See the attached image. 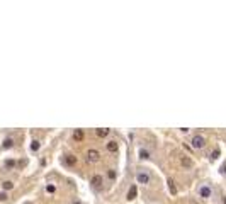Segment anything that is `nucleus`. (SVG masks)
Instances as JSON below:
<instances>
[{
	"instance_id": "aec40b11",
	"label": "nucleus",
	"mask_w": 226,
	"mask_h": 204,
	"mask_svg": "<svg viewBox=\"0 0 226 204\" xmlns=\"http://www.w3.org/2000/svg\"><path fill=\"white\" fill-rule=\"evenodd\" d=\"M219 172H221V175H224V177H226V162H224V163H223V165H221V169H219Z\"/></svg>"
},
{
	"instance_id": "423d86ee",
	"label": "nucleus",
	"mask_w": 226,
	"mask_h": 204,
	"mask_svg": "<svg viewBox=\"0 0 226 204\" xmlns=\"http://www.w3.org/2000/svg\"><path fill=\"white\" fill-rule=\"evenodd\" d=\"M99 160H100V153H99L97 150H94V148L87 150V162H90V163H97Z\"/></svg>"
},
{
	"instance_id": "412c9836",
	"label": "nucleus",
	"mask_w": 226,
	"mask_h": 204,
	"mask_svg": "<svg viewBox=\"0 0 226 204\" xmlns=\"http://www.w3.org/2000/svg\"><path fill=\"white\" fill-rule=\"evenodd\" d=\"M0 201H7V192H0Z\"/></svg>"
},
{
	"instance_id": "a211bd4d",
	"label": "nucleus",
	"mask_w": 226,
	"mask_h": 204,
	"mask_svg": "<svg viewBox=\"0 0 226 204\" xmlns=\"http://www.w3.org/2000/svg\"><path fill=\"white\" fill-rule=\"evenodd\" d=\"M46 192H48V194L56 192V186H55V184H48V186H46Z\"/></svg>"
},
{
	"instance_id": "ddd939ff",
	"label": "nucleus",
	"mask_w": 226,
	"mask_h": 204,
	"mask_svg": "<svg viewBox=\"0 0 226 204\" xmlns=\"http://www.w3.org/2000/svg\"><path fill=\"white\" fill-rule=\"evenodd\" d=\"M0 186H2V191H4V192L12 191V189H14V182H12V180H4Z\"/></svg>"
},
{
	"instance_id": "f257e3e1",
	"label": "nucleus",
	"mask_w": 226,
	"mask_h": 204,
	"mask_svg": "<svg viewBox=\"0 0 226 204\" xmlns=\"http://www.w3.org/2000/svg\"><path fill=\"white\" fill-rule=\"evenodd\" d=\"M189 143H191V146L194 148V150H204L206 143H207V138H206L202 133H196V135L191 136Z\"/></svg>"
},
{
	"instance_id": "9b49d317",
	"label": "nucleus",
	"mask_w": 226,
	"mask_h": 204,
	"mask_svg": "<svg viewBox=\"0 0 226 204\" xmlns=\"http://www.w3.org/2000/svg\"><path fill=\"white\" fill-rule=\"evenodd\" d=\"M109 133H111V129H107V128H97V129H95V135H97L99 138H107Z\"/></svg>"
},
{
	"instance_id": "6ab92c4d",
	"label": "nucleus",
	"mask_w": 226,
	"mask_h": 204,
	"mask_svg": "<svg viewBox=\"0 0 226 204\" xmlns=\"http://www.w3.org/2000/svg\"><path fill=\"white\" fill-rule=\"evenodd\" d=\"M218 156H219V148H216V150H214V152L209 155V158H211V160H216Z\"/></svg>"
},
{
	"instance_id": "1a4fd4ad",
	"label": "nucleus",
	"mask_w": 226,
	"mask_h": 204,
	"mask_svg": "<svg viewBox=\"0 0 226 204\" xmlns=\"http://www.w3.org/2000/svg\"><path fill=\"white\" fill-rule=\"evenodd\" d=\"M106 177H107V180L109 182H116V179H117V169H107V172H106Z\"/></svg>"
},
{
	"instance_id": "6e6552de",
	"label": "nucleus",
	"mask_w": 226,
	"mask_h": 204,
	"mask_svg": "<svg viewBox=\"0 0 226 204\" xmlns=\"http://www.w3.org/2000/svg\"><path fill=\"white\" fill-rule=\"evenodd\" d=\"M138 158H140V160H148L150 158V150L148 148H145V146L138 148Z\"/></svg>"
},
{
	"instance_id": "2eb2a0df",
	"label": "nucleus",
	"mask_w": 226,
	"mask_h": 204,
	"mask_svg": "<svg viewBox=\"0 0 226 204\" xmlns=\"http://www.w3.org/2000/svg\"><path fill=\"white\" fill-rule=\"evenodd\" d=\"M180 162H182V165L185 167V169H192V165H194L189 156H182V160H180Z\"/></svg>"
},
{
	"instance_id": "5701e85b",
	"label": "nucleus",
	"mask_w": 226,
	"mask_h": 204,
	"mask_svg": "<svg viewBox=\"0 0 226 204\" xmlns=\"http://www.w3.org/2000/svg\"><path fill=\"white\" fill-rule=\"evenodd\" d=\"M70 204H82V201H80V199H73Z\"/></svg>"
},
{
	"instance_id": "0eeeda50",
	"label": "nucleus",
	"mask_w": 226,
	"mask_h": 204,
	"mask_svg": "<svg viewBox=\"0 0 226 204\" xmlns=\"http://www.w3.org/2000/svg\"><path fill=\"white\" fill-rule=\"evenodd\" d=\"M106 148H107L109 153H117L119 152V143H117L116 139H109V141L106 143Z\"/></svg>"
},
{
	"instance_id": "9d476101",
	"label": "nucleus",
	"mask_w": 226,
	"mask_h": 204,
	"mask_svg": "<svg viewBox=\"0 0 226 204\" xmlns=\"http://www.w3.org/2000/svg\"><path fill=\"white\" fill-rule=\"evenodd\" d=\"M136 194H138V189H136V184H133L131 187L128 189V196H126V199L128 201H133L134 197H136Z\"/></svg>"
},
{
	"instance_id": "f3484780",
	"label": "nucleus",
	"mask_w": 226,
	"mask_h": 204,
	"mask_svg": "<svg viewBox=\"0 0 226 204\" xmlns=\"http://www.w3.org/2000/svg\"><path fill=\"white\" fill-rule=\"evenodd\" d=\"M4 167H5V169H14V167H15V160H5L4 162Z\"/></svg>"
},
{
	"instance_id": "dca6fc26",
	"label": "nucleus",
	"mask_w": 226,
	"mask_h": 204,
	"mask_svg": "<svg viewBox=\"0 0 226 204\" xmlns=\"http://www.w3.org/2000/svg\"><path fill=\"white\" fill-rule=\"evenodd\" d=\"M39 148H41V143H39L38 139H32V143H31V152L32 153H36L39 150Z\"/></svg>"
},
{
	"instance_id": "39448f33",
	"label": "nucleus",
	"mask_w": 226,
	"mask_h": 204,
	"mask_svg": "<svg viewBox=\"0 0 226 204\" xmlns=\"http://www.w3.org/2000/svg\"><path fill=\"white\" fill-rule=\"evenodd\" d=\"M89 184L94 187L95 191H100V187L104 186V175H100V174H94L92 177H90Z\"/></svg>"
},
{
	"instance_id": "b1692460",
	"label": "nucleus",
	"mask_w": 226,
	"mask_h": 204,
	"mask_svg": "<svg viewBox=\"0 0 226 204\" xmlns=\"http://www.w3.org/2000/svg\"><path fill=\"white\" fill-rule=\"evenodd\" d=\"M221 202H223V204H226V194H224V196H221Z\"/></svg>"
},
{
	"instance_id": "20e7f679",
	"label": "nucleus",
	"mask_w": 226,
	"mask_h": 204,
	"mask_svg": "<svg viewBox=\"0 0 226 204\" xmlns=\"http://www.w3.org/2000/svg\"><path fill=\"white\" fill-rule=\"evenodd\" d=\"M78 163V158L73 153H65L63 156H61V165L63 167H68V169H72V167H75Z\"/></svg>"
},
{
	"instance_id": "f03ea898",
	"label": "nucleus",
	"mask_w": 226,
	"mask_h": 204,
	"mask_svg": "<svg viewBox=\"0 0 226 204\" xmlns=\"http://www.w3.org/2000/svg\"><path fill=\"white\" fill-rule=\"evenodd\" d=\"M151 182V174L150 170L146 169H138L136 170V184H141V186H148Z\"/></svg>"
},
{
	"instance_id": "4468645a",
	"label": "nucleus",
	"mask_w": 226,
	"mask_h": 204,
	"mask_svg": "<svg viewBox=\"0 0 226 204\" xmlns=\"http://www.w3.org/2000/svg\"><path fill=\"white\" fill-rule=\"evenodd\" d=\"M72 136H73L75 141H82V139H83V131H82V129H75Z\"/></svg>"
},
{
	"instance_id": "4be33fe9",
	"label": "nucleus",
	"mask_w": 226,
	"mask_h": 204,
	"mask_svg": "<svg viewBox=\"0 0 226 204\" xmlns=\"http://www.w3.org/2000/svg\"><path fill=\"white\" fill-rule=\"evenodd\" d=\"M180 133H185V135H187V133H189V131H191V129H189V128H180Z\"/></svg>"
},
{
	"instance_id": "7ed1b4c3",
	"label": "nucleus",
	"mask_w": 226,
	"mask_h": 204,
	"mask_svg": "<svg viewBox=\"0 0 226 204\" xmlns=\"http://www.w3.org/2000/svg\"><path fill=\"white\" fill-rule=\"evenodd\" d=\"M197 196H199L201 199H211V196H213V187L209 186V184H201L199 187H197Z\"/></svg>"
},
{
	"instance_id": "f8f14e48",
	"label": "nucleus",
	"mask_w": 226,
	"mask_h": 204,
	"mask_svg": "<svg viewBox=\"0 0 226 204\" xmlns=\"http://www.w3.org/2000/svg\"><path fill=\"white\" fill-rule=\"evenodd\" d=\"M12 146H14V138H10V136L2 141V150H10Z\"/></svg>"
}]
</instances>
